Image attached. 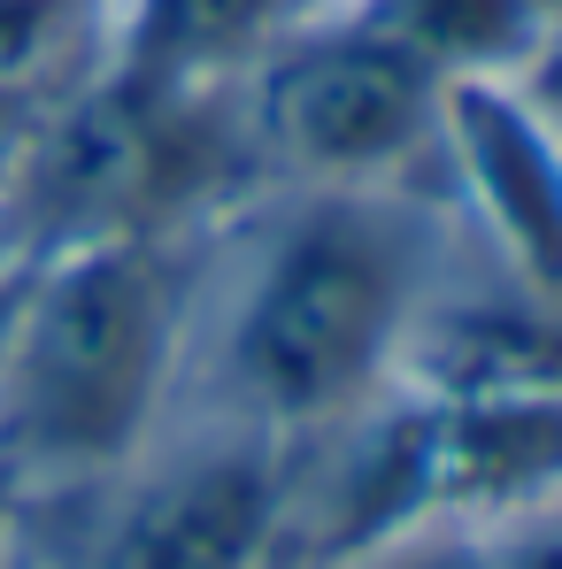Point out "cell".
<instances>
[{
	"mask_svg": "<svg viewBox=\"0 0 562 569\" xmlns=\"http://www.w3.org/2000/svg\"><path fill=\"white\" fill-rule=\"evenodd\" d=\"M432 186H270L216 223L186 408L316 447L393 400L455 292Z\"/></svg>",
	"mask_w": 562,
	"mask_h": 569,
	"instance_id": "cell-1",
	"label": "cell"
},
{
	"mask_svg": "<svg viewBox=\"0 0 562 569\" xmlns=\"http://www.w3.org/2000/svg\"><path fill=\"white\" fill-rule=\"evenodd\" d=\"M216 231H131L31 262L0 339V485L55 508L116 477L178 408Z\"/></svg>",
	"mask_w": 562,
	"mask_h": 569,
	"instance_id": "cell-2",
	"label": "cell"
},
{
	"mask_svg": "<svg viewBox=\"0 0 562 569\" xmlns=\"http://www.w3.org/2000/svg\"><path fill=\"white\" fill-rule=\"evenodd\" d=\"M23 569H308V447L178 408L116 477L23 508Z\"/></svg>",
	"mask_w": 562,
	"mask_h": 569,
	"instance_id": "cell-3",
	"label": "cell"
},
{
	"mask_svg": "<svg viewBox=\"0 0 562 569\" xmlns=\"http://www.w3.org/2000/svg\"><path fill=\"white\" fill-rule=\"evenodd\" d=\"M447 86L401 62L339 8L293 16L239 70V131L270 186H432L447 147Z\"/></svg>",
	"mask_w": 562,
	"mask_h": 569,
	"instance_id": "cell-4",
	"label": "cell"
},
{
	"mask_svg": "<svg viewBox=\"0 0 562 569\" xmlns=\"http://www.w3.org/2000/svg\"><path fill=\"white\" fill-rule=\"evenodd\" d=\"M440 200L455 231L493 254L509 292L562 308V131L524 100V86H455Z\"/></svg>",
	"mask_w": 562,
	"mask_h": 569,
	"instance_id": "cell-5",
	"label": "cell"
},
{
	"mask_svg": "<svg viewBox=\"0 0 562 569\" xmlns=\"http://www.w3.org/2000/svg\"><path fill=\"white\" fill-rule=\"evenodd\" d=\"M324 8L363 23L371 39H385L401 62H416L447 93L524 78L555 31V16L540 0H324Z\"/></svg>",
	"mask_w": 562,
	"mask_h": 569,
	"instance_id": "cell-6",
	"label": "cell"
},
{
	"mask_svg": "<svg viewBox=\"0 0 562 569\" xmlns=\"http://www.w3.org/2000/svg\"><path fill=\"white\" fill-rule=\"evenodd\" d=\"M308 569H485V523H447V516L393 523V531H371L355 547L316 555Z\"/></svg>",
	"mask_w": 562,
	"mask_h": 569,
	"instance_id": "cell-7",
	"label": "cell"
},
{
	"mask_svg": "<svg viewBox=\"0 0 562 569\" xmlns=\"http://www.w3.org/2000/svg\"><path fill=\"white\" fill-rule=\"evenodd\" d=\"M485 569H562V485L485 523Z\"/></svg>",
	"mask_w": 562,
	"mask_h": 569,
	"instance_id": "cell-8",
	"label": "cell"
},
{
	"mask_svg": "<svg viewBox=\"0 0 562 569\" xmlns=\"http://www.w3.org/2000/svg\"><path fill=\"white\" fill-rule=\"evenodd\" d=\"M516 86H524V100H532V108H540V116L562 131V23L548 31V47L532 54V70H524Z\"/></svg>",
	"mask_w": 562,
	"mask_h": 569,
	"instance_id": "cell-9",
	"label": "cell"
},
{
	"mask_svg": "<svg viewBox=\"0 0 562 569\" xmlns=\"http://www.w3.org/2000/svg\"><path fill=\"white\" fill-rule=\"evenodd\" d=\"M31 262H39V254H23V247H8V239H0V339H8V316H16V300H23Z\"/></svg>",
	"mask_w": 562,
	"mask_h": 569,
	"instance_id": "cell-10",
	"label": "cell"
},
{
	"mask_svg": "<svg viewBox=\"0 0 562 569\" xmlns=\"http://www.w3.org/2000/svg\"><path fill=\"white\" fill-rule=\"evenodd\" d=\"M16 539H23V508H16V492L0 485V562L16 555Z\"/></svg>",
	"mask_w": 562,
	"mask_h": 569,
	"instance_id": "cell-11",
	"label": "cell"
},
{
	"mask_svg": "<svg viewBox=\"0 0 562 569\" xmlns=\"http://www.w3.org/2000/svg\"><path fill=\"white\" fill-rule=\"evenodd\" d=\"M0 569H23V539H16V555H8V562H0Z\"/></svg>",
	"mask_w": 562,
	"mask_h": 569,
	"instance_id": "cell-12",
	"label": "cell"
},
{
	"mask_svg": "<svg viewBox=\"0 0 562 569\" xmlns=\"http://www.w3.org/2000/svg\"><path fill=\"white\" fill-rule=\"evenodd\" d=\"M540 8H548V16H555V23H562V0H540Z\"/></svg>",
	"mask_w": 562,
	"mask_h": 569,
	"instance_id": "cell-13",
	"label": "cell"
},
{
	"mask_svg": "<svg viewBox=\"0 0 562 569\" xmlns=\"http://www.w3.org/2000/svg\"><path fill=\"white\" fill-rule=\"evenodd\" d=\"M293 8H300V16H308V8H324V0H293Z\"/></svg>",
	"mask_w": 562,
	"mask_h": 569,
	"instance_id": "cell-14",
	"label": "cell"
}]
</instances>
